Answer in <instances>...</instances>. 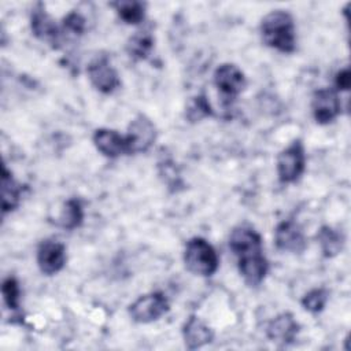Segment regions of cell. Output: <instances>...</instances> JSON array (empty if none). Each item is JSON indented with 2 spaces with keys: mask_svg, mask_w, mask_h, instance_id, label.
Listing matches in <instances>:
<instances>
[{
  "mask_svg": "<svg viewBox=\"0 0 351 351\" xmlns=\"http://www.w3.org/2000/svg\"><path fill=\"white\" fill-rule=\"evenodd\" d=\"M88 77L92 85L101 93H112L121 86V80L117 70L110 64V60L106 55L96 56L88 64Z\"/></svg>",
  "mask_w": 351,
  "mask_h": 351,
  "instance_id": "7",
  "label": "cell"
},
{
  "mask_svg": "<svg viewBox=\"0 0 351 351\" xmlns=\"http://www.w3.org/2000/svg\"><path fill=\"white\" fill-rule=\"evenodd\" d=\"M214 85L223 97L225 104H230L245 88L244 73L232 63H223L214 71Z\"/></svg>",
  "mask_w": 351,
  "mask_h": 351,
  "instance_id": "5",
  "label": "cell"
},
{
  "mask_svg": "<svg viewBox=\"0 0 351 351\" xmlns=\"http://www.w3.org/2000/svg\"><path fill=\"white\" fill-rule=\"evenodd\" d=\"M329 293L325 288H314L311 291H308L303 299H302V306L304 310L317 314L321 313L328 302Z\"/></svg>",
  "mask_w": 351,
  "mask_h": 351,
  "instance_id": "22",
  "label": "cell"
},
{
  "mask_svg": "<svg viewBox=\"0 0 351 351\" xmlns=\"http://www.w3.org/2000/svg\"><path fill=\"white\" fill-rule=\"evenodd\" d=\"M66 263V247L56 240H44L37 250V265L43 274L59 273Z\"/></svg>",
  "mask_w": 351,
  "mask_h": 351,
  "instance_id": "8",
  "label": "cell"
},
{
  "mask_svg": "<svg viewBox=\"0 0 351 351\" xmlns=\"http://www.w3.org/2000/svg\"><path fill=\"white\" fill-rule=\"evenodd\" d=\"M63 29L69 34L81 36L85 30V18L80 12H70L63 19Z\"/></svg>",
  "mask_w": 351,
  "mask_h": 351,
  "instance_id": "25",
  "label": "cell"
},
{
  "mask_svg": "<svg viewBox=\"0 0 351 351\" xmlns=\"http://www.w3.org/2000/svg\"><path fill=\"white\" fill-rule=\"evenodd\" d=\"M1 292H3V298H4V302H5L7 307L11 308V310H18L19 308L21 289H19V284H18L15 277L10 276L3 281Z\"/></svg>",
  "mask_w": 351,
  "mask_h": 351,
  "instance_id": "24",
  "label": "cell"
},
{
  "mask_svg": "<svg viewBox=\"0 0 351 351\" xmlns=\"http://www.w3.org/2000/svg\"><path fill=\"white\" fill-rule=\"evenodd\" d=\"M274 243L278 250L293 254H300L307 245L303 230L295 221L291 219L282 221L276 226Z\"/></svg>",
  "mask_w": 351,
  "mask_h": 351,
  "instance_id": "9",
  "label": "cell"
},
{
  "mask_svg": "<svg viewBox=\"0 0 351 351\" xmlns=\"http://www.w3.org/2000/svg\"><path fill=\"white\" fill-rule=\"evenodd\" d=\"M111 7H114L118 16L129 25H137L144 19L145 4L141 1L119 0V1L111 3Z\"/></svg>",
  "mask_w": 351,
  "mask_h": 351,
  "instance_id": "20",
  "label": "cell"
},
{
  "mask_svg": "<svg viewBox=\"0 0 351 351\" xmlns=\"http://www.w3.org/2000/svg\"><path fill=\"white\" fill-rule=\"evenodd\" d=\"M169 310V300L163 292L141 295L129 306V315L134 322L148 324L159 319Z\"/></svg>",
  "mask_w": 351,
  "mask_h": 351,
  "instance_id": "4",
  "label": "cell"
},
{
  "mask_svg": "<svg viewBox=\"0 0 351 351\" xmlns=\"http://www.w3.org/2000/svg\"><path fill=\"white\" fill-rule=\"evenodd\" d=\"M30 26L33 34L40 38L41 41H45L52 45V48H59L60 44V32L53 22V19L47 14L44 5L41 3L36 4V7L32 11L30 16Z\"/></svg>",
  "mask_w": 351,
  "mask_h": 351,
  "instance_id": "10",
  "label": "cell"
},
{
  "mask_svg": "<svg viewBox=\"0 0 351 351\" xmlns=\"http://www.w3.org/2000/svg\"><path fill=\"white\" fill-rule=\"evenodd\" d=\"M182 336L185 346L189 350H196L211 343L214 339V332L199 317L191 315L184 324Z\"/></svg>",
  "mask_w": 351,
  "mask_h": 351,
  "instance_id": "16",
  "label": "cell"
},
{
  "mask_svg": "<svg viewBox=\"0 0 351 351\" xmlns=\"http://www.w3.org/2000/svg\"><path fill=\"white\" fill-rule=\"evenodd\" d=\"M84 208L78 199H69L64 202L59 214V225L67 230H73L82 223Z\"/></svg>",
  "mask_w": 351,
  "mask_h": 351,
  "instance_id": "21",
  "label": "cell"
},
{
  "mask_svg": "<svg viewBox=\"0 0 351 351\" xmlns=\"http://www.w3.org/2000/svg\"><path fill=\"white\" fill-rule=\"evenodd\" d=\"M263 43L282 53H292L296 48L293 18L288 11L276 10L269 12L261 22Z\"/></svg>",
  "mask_w": 351,
  "mask_h": 351,
  "instance_id": "1",
  "label": "cell"
},
{
  "mask_svg": "<svg viewBox=\"0 0 351 351\" xmlns=\"http://www.w3.org/2000/svg\"><path fill=\"white\" fill-rule=\"evenodd\" d=\"M306 155L300 140L292 141L277 156V174L281 182L289 184L299 180L304 171Z\"/></svg>",
  "mask_w": 351,
  "mask_h": 351,
  "instance_id": "3",
  "label": "cell"
},
{
  "mask_svg": "<svg viewBox=\"0 0 351 351\" xmlns=\"http://www.w3.org/2000/svg\"><path fill=\"white\" fill-rule=\"evenodd\" d=\"M154 48V37L149 30L136 32L126 44V51L130 58L136 60H143L148 58Z\"/></svg>",
  "mask_w": 351,
  "mask_h": 351,
  "instance_id": "18",
  "label": "cell"
},
{
  "mask_svg": "<svg viewBox=\"0 0 351 351\" xmlns=\"http://www.w3.org/2000/svg\"><path fill=\"white\" fill-rule=\"evenodd\" d=\"M208 115H213V110L208 103V99L204 95H199L193 97L189 106L186 107V118L191 122L200 121Z\"/></svg>",
  "mask_w": 351,
  "mask_h": 351,
  "instance_id": "23",
  "label": "cell"
},
{
  "mask_svg": "<svg viewBox=\"0 0 351 351\" xmlns=\"http://www.w3.org/2000/svg\"><path fill=\"white\" fill-rule=\"evenodd\" d=\"M128 141L129 154L145 152L156 140V128L154 122L144 114H138L128 128L125 136Z\"/></svg>",
  "mask_w": 351,
  "mask_h": 351,
  "instance_id": "6",
  "label": "cell"
},
{
  "mask_svg": "<svg viewBox=\"0 0 351 351\" xmlns=\"http://www.w3.org/2000/svg\"><path fill=\"white\" fill-rule=\"evenodd\" d=\"M266 332L271 341L288 344L295 340L299 332V324L295 321L291 313H282L269 322Z\"/></svg>",
  "mask_w": 351,
  "mask_h": 351,
  "instance_id": "15",
  "label": "cell"
},
{
  "mask_svg": "<svg viewBox=\"0 0 351 351\" xmlns=\"http://www.w3.org/2000/svg\"><path fill=\"white\" fill-rule=\"evenodd\" d=\"M184 262L191 273L208 277L217 271L219 261L214 247L207 240L193 237L185 245Z\"/></svg>",
  "mask_w": 351,
  "mask_h": 351,
  "instance_id": "2",
  "label": "cell"
},
{
  "mask_svg": "<svg viewBox=\"0 0 351 351\" xmlns=\"http://www.w3.org/2000/svg\"><path fill=\"white\" fill-rule=\"evenodd\" d=\"M317 240L321 245L324 256L326 258L336 256L343 250V234L330 226H322L317 233Z\"/></svg>",
  "mask_w": 351,
  "mask_h": 351,
  "instance_id": "19",
  "label": "cell"
},
{
  "mask_svg": "<svg viewBox=\"0 0 351 351\" xmlns=\"http://www.w3.org/2000/svg\"><path fill=\"white\" fill-rule=\"evenodd\" d=\"M237 266H239V271L243 276L244 281L248 285H259L265 276L267 274V269H269V263L263 255V252H258V254H251L243 258L237 259Z\"/></svg>",
  "mask_w": 351,
  "mask_h": 351,
  "instance_id": "14",
  "label": "cell"
},
{
  "mask_svg": "<svg viewBox=\"0 0 351 351\" xmlns=\"http://www.w3.org/2000/svg\"><path fill=\"white\" fill-rule=\"evenodd\" d=\"M335 85L337 88V90H344L347 92L350 89L351 85V74H350V69L344 67L340 71H337L336 77H335Z\"/></svg>",
  "mask_w": 351,
  "mask_h": 351,
  "instance_id": "26",
  "label": "cell"
},
{
  "mask_svg": "<svg viewBox=\"0 0 351 351\" xmlns=\"http://www.w3.org/2000/svg\"><path fill=\"white\" fill-rule=\"evenodd\" d=\"M229 247L237 258L258 254L262 252V237L254 228L240 225L232 230Z\"/></svg>",
  "mask_w": 351,
  "mask_h": 351,
  "instance_id": "11",
  "label": "cell"
},
{
  "mask_svg": "<svg viewBox=\"0 0 351 351\" xmlns=\"http://www.w3.org/2000/svg\"><path fill=\"white\" fill-rule=\"evenodd\" d=\"M313 115L317 123L325 125L332 122L340 114V100L332 89H318L313 96Z\"/></svg>",
  "mask_w": 351,
  "mask_h": 351,
  "instance_id": "12",
  "label": "cell"
},
{
  "mask_svg": "<svg viewBox=\"0 0 351 351\" xmlns=\"http://www.w3.org/2000/svg\"><path fill=\"white\" fill-rule=\"evenodd\" d=\"M21 193L22 188L21 185L14 180L12 174L3 166L1 173V208L3 213L14 211L21 202Z\"/></svg>",
  "mask_w": 351,
  "mask_h": 351,
  "instance_id": "17",
  "label": "cell"
},
{
  "mask_svg": "<svg viewBox=\"0 0 351 351\" xmlns=\"http://www.w3.org/2000/svg\"><path fill=\"white\" fill-rule=\"evenodd\" d=\"M93 144L107 158H117L129 154L126 137L112 129L100 128L93 133Z\"/></svg>",
  "mask_w": 351,
  "mask_h": 351,
  "instance_id": "13",
  "label": "cell"
}]
</instances>
